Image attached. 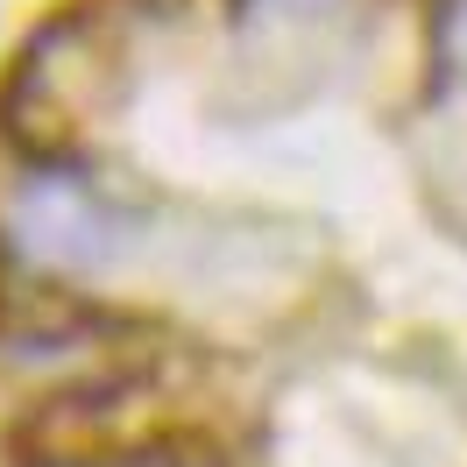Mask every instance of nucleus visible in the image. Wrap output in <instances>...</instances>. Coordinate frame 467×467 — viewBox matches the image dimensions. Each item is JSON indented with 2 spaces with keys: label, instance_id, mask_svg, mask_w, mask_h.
Segmentation results:
<instances>
[{
  "label": "nucleus",
  "instance_id": "obj_1",
  "mask_svg": "<svg viewBox=\"0 0 467 467\" xmlns=\"http://www.w3.org/2000/svg\"><path fill=\"white\" fill-rule=\"evenodd\" d=\"M7 248L36 269H86L120 248V220L86 171H29L7 199Z\"/></svg>",
  "mask_w": 467,
  "mask_h": 467
},
{
  "label": "nucleus",
  "instance_id": "obj_2",
  "mask_svg": "<svg viewBox=\"0 0 467 467\" xmlns=\"http://www.w3.org/2000/svg\"><path fill=\"white\" fill-rule=\"evenodd\" d=\"M453 50H461V71H467V7H461V22H453Z\"/></svg>",
  "mask_w": 467,
  "mask_h": 467
}]
</instances>
